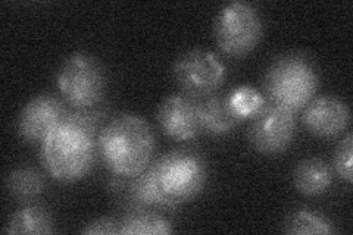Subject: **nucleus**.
<instances>
[{
	"mask_svg": "<svg viewBox=\"0 0 353 235\" xmlns=\"http://www.w3.org/2000/svg\"><path fill=\"white\" fill-rule=\"evenodd\" d=\"M197 114L201 134L209 137H224L233 132L240 122L231 114L225 94L218 93L197 100Z\"/></svg>",
	"mask_w": 353,
	"mask_h": 235,
	"instance_id": "obj_14",
	"label": "nucleus"
},
{
	"mask_svg": "<svg viewBox=\"0 0 353 235\" xmlns=\"http://www.w3.org/2000/svg\"><path fill=\"white\" fill-rule=\"evenodd\" d=\"M125 201L128 209H150L158 212L175 210V205L167 196L163 194L162 188L158 184L157 174L153 170V162L141 174L128 178L125 188Z\"/></svg>",
	"mask_w": 353,
	"mask_h": 235,
	"instance_id": "obj_12",
	"label": "nucleus"
},
{
	"mask_svg": "<svg viewBox=\"0 0 353 235\" xmlns=\"http://www.w3.org/2000/svg\"><path fill=\"white\" fill-rule=\"evenodd\" d=\"M5 185L9 196L22 205L34 203L48 188L46 176L31 165L14 167L6 176Z\"/></svg>",
	"mask_w": 353,
	"mask_h": 235,
	"instance_id": "obj_15",
	"label": "nucleus"
},
{
	"mask_svg": "<svg viewBox=\"0 0 353 235\" xmlns=\"http://www.w3.org/2000/svg\"><path fill=\"white\" fill-rule=\"evenodd\" d=\"M172 76L180 92L201 100L218 93L227 80V66L212 50L194 48L184 52L172 65Z\"/></svg>",
	"mask_w": 353,
	"mask_h": 235,
	"instance_id": "obj_7",
	"label": "nucleus"
},
{
	"mask_svg": "<svg viewBox=\"0 0 353 235\" xmlns=\"http://www.w3.org/2000/svg\"><path fill=\"white\" fill-rule=\"evenodd\" d=\"M70 108L53 94H37L21 109L17 119V132L24 143H41L48 134L66 116Z\"/></svg>",
	"mask_w": 353,
	"mask_h": 235,
	"instance_id": "obj_9",
	"label": "nucleus"
},
{
	"mask_svg": "<svg viewBox=\"0 0 353 235\" xmlns=\"http://www.w3.org/2000/svg\"><path fill=\"white\" fill-rule=\"evenodd\" d=\"M103 116L101 106L70 109L40 143L43 167L54 181L72 184L92 172L99 158L97 134L103 127Z\"/></svg>",
	"mask_w": 353,
	"mask_h": 235,
	"instance_id": "obj_1",
	"label": "nucleus"
},
{
	"mask_svg": "<svg viewBox=\"0 0 353 235\" xmlns=\"http://www.w3.org/2000/svg\"><path fill=\"white\" fill-rule=\"evenodd\" d=\"M57 87L61 99L70 109L101 106L108 88L106 70L93 54L74 52L61 66Z\"/></svg>",
	"mask_w": 353,
	"mask_h": 235,
	"instance_id": "obj_4",
	"label": "nucleus"
},
{
	"mask_svg": "<svg viewBox=\"0 0 353 235\" xmlns=\"http://www.w3.org/2000/svg\"><path fill=\"white\" fill-rule=\"evenodd\" d=\"M157 180L175 205H183L201 196L208 183V163L193 149H172L153 161Z\"/></svg>",
	"mask_w": 353,
	"mask_h": 235,
	"instance_id": "obj_5",
	"label": "nucleus"
},
{
	"mask_svg": "<svg viewBox=\"0 0 353 235\" xmlns=\"http://www.w3.org/2000/svg\"><path fill=\"white\" fill-rule=\"evenodd\" d=\"M84 235H115L119 234V219L112 216H102L85 223L81 228Z\"/></svg>",
	"mask_w": 353,
	"mask_h": 235,
	"instance_id": "obj_21",
	"label": "nucleus"
},
{
	"mask_svg": "<svg viewBox=\"0 0 353 235\" xmlns=\"http://www.w3.org/2000/svg\"><path fill=\"white\" fill-rule=\"evenodd\" d=\"M54 231L50 210L37 203L22 205L9 216L3 234H28L46 235Z\"/></svg>",
	"mask_w": 353,
	"mask_h": 235,
	"instance_id": "obj_16",
	"label": "nucleus"
},
{
	"mask_svg": "<svg viewBox=\"0 0 353 235\" xmlns=\"http://www.w3.org/2000/svg\"><path fill=\"white\" fill-rule=\"evenodd\" d=\"M283 231L290 235H328L336 234L337 228L333 221L321 212L299 207L285 216Z\"/></svg>",
	"mask_w": 353,
	"mask_h": 235,
	"instance_id": "obj_18",
	"label": "nucleus"
},
{
	"mask_svg": "<svg viewBox=\"0 0 353 235\" xmlns=\"http://www.w3.org/2000/svg\"><path fill=\"white\" fill-rule=\"evenodd\" d=\"M172 231V222L158 210L128 209L119 218L121 235H168Z\"/></svg>",
	"mask_w": 353,
	"mask_h": 235,
	"instance_id": "obj_17",
	"label": "nucleus"
},
{
	"mask_svg": "<svg viewBox=\"0 0 353 235\" xmlns=\"http://www.w3.org/2000/svg\"><path fill=\"white\" fill-rule=\"evenodd\" d=\"M227 105L231 114L239 122L250 121L267 106V99L258 88L252 85H239L225 94Z\"/></svg>",
	"mask_w": 353,
	"mask_h": 235,
	"instance_id": "obj_19",
	"label": "nucleus"
},
{
	"mask_svg": "<svg viewBox=\"0 0 353 235\" xmlns=\"http://www.w3.org/2000/svg\"><path fill=\"white\" fill-rule=\"evenodd\" d=\"M296 115L292 110L267 103L250 119L248 137L252 147L263 156H279L289 150L296 137Z\"/></svg>",
	"mask_w": 353,
	"mask_h": 235,
	"instance_id": "obj_8",
	"label": "nucleus"
},
{
	"mask_svg": "<svg viewBox=\"0 0 353 235\" xmlns=\"http://www.w3.org/2000/svg\"><path fill=\"white\" fill-rule=\"evenodd\" d=\"M262 88L268 103L299 114L316 97L319 72L307 54L287 52L270 63L263 75Z\"/></svg>",
	"mask_w": 353,
	"mask_h": 235,
	"instance_id": "obj_3",
	"label": "nucleus"
},
{
	"mask_svg": "<svg viewBox=\"0 0 353 235\" xmlns=\"http://www.w3.org/2000/svg\"><path fill=\"white\" fill-rule=\"evenodd\" d=\"M334 183V170L321 158H307L296 165L293 185L305 197H318L330 192Z\"/></svg>",
	"mask_w": 353,
	"mask_h": 235,
	"instance_id": "obj_13",
	"label": "nucleus"
},
{
	"mask_svg": "<svg viewBox=\"0 0 353 235\" xmlns=\"http://www.w3.org/2000/svg\"><path fill=\"white\" fill-rule=\"evenodd\" d=\"M161 131L175 141H190L201 134L197 100L183 93L165 97L157 110Z\"/></svg>",
	"mask_w": 353,
	"mask_h": 235,
	"instance_id": "obj_11",
	"label": "nucleus"
},
{
	"mask_svg": "<svg viewBox=\"0 0 353 235\" xmlns=\"http://www.w3.org/2000/svg\"><path fill=\"white\" fill-rule=\"evenodd\" d=\"M157 139L149 122L124 112L109 119L97 134V153L106 170L118 176L132 178L154 161Z\"/></svg>",
	"mask_w": 353,
	"mask_h": 235,
	"instance_id": "obj_2",
	"label": "nucleus"
},
{
	"mask_svg": "<svg viewBox=\"0 0 353 235\" xmlns=\"http://www.w3.org/2000/svg\"><path fill=\"white\" fill-rule=\"evenodd\" d=\"M215 41L227 58L240 59L255 50L263 36V21L252 3L230 2L221 8L214 24Z\"/></svg>",
	"mask_w": 353,
	"mask_h": 235,
	"instance_id": "obj_6",
	"label": "nucleus"
},
{
	"mask_svg": "<svg viewBox=\"0 0 353 235\" xmlns=\"http://www.w3.org/2000/svg\"><path fill=\"white\" fill-rule=\"evenodd\" d=\"M303 127L318 139H336L350 124V109L345 100L333 94L314 97L302 110Z\"/></svg>",
	"mask_w": 353,
	"mask_h": 235,
	"instance_id": "obj_10",
	"label": "nucleus"
},
{
	"mask_svg": "<svg viewBox=\"0 0 353 235\" xmlns=\"http://www.w3.org/2000/svg\"><path fill=\"white\" fill-rule=\"evenodd\" d=\"M353 136L347 131L345 137L337 144L334 152L333 170L346 184H352L353 181Z\"/></svg>",
	"mask_w": 353,
	"mask_h": 235,
	"instance_id": "obj_20",
	"label": "nucleus"
}]
</instances>
